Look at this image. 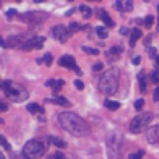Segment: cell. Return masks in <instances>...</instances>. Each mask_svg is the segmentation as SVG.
Masks as SVG:
<instances>
[{
    "instance_id": "1",
    "label": "cell",
    "mask_w": 159,
    "mask_h": 159,
    "mask_svg": "<svg viewBox=\"0 0 159 159\" xmlns=\"http://www.w3.org/2000/svg\"><path fill=\"white\" fill-rule=\"evenodd\" d=\"M60 125L68 133L77 137L90 135L91 129L88 123L77 114L71 112H63L58 116Z\"/></svg>"
},
{
    "instance_id": "2",
    "label": "cell",
    "mask_w": 159,
    "mask_h": 159,
    "mask_svg": "<svg viewBox=\"0 0 159 159\" xmlns=\"http://www.w3.org/2000/svg\"><path fill=\"white\" fill-rule=\"evenodd\" d=\"M120 71L117 67H111L106 70L102 75L99 81V89L105 95L114 94L119 86Z\"/></svg>"
},
{
    "instance_id": "3",
    "label": "cell",
    "mask_w": 159,
    "mask_h": 159,
    "mask_svg": "<svg viewBox=\"0 0 159 159\" xmlns=\"http://www.w3.org/2000/svg\"><path fill=\"white\" fill-rule=\"evenodd\" d=\"M1 89L7 98L14 102H22L29 98L26 89L20 84L14 83L11 80H5L1 83Z\"/></svg>"
},
{
    "instance_id": "4",
    "label": "cell",
    "mask_w": 159,
    "mask_h": 159,
    "mask_svg": "<svg viewBox=\"0 0 159 159\" xmlns=\"http://www.w3.org/2000/svg\"><path fill=\"white\" fill-rule=\"evenodd\" d=\"M48 142L47 140L35 138L28 140L23 147V152L29 159H39L46 152Z\"/></svg>"
},
{
    "instance_id": "5",
    "label": "cell",
    "mask_w": 159,
    "mask_h": 159,
    "mask_svg": "<svg viewBox=\"0 0 159 159\" xmlns=\"http://www.w3.org/2000/svg\"><path fill=\"white\" fill-rule=\"evenodd\" d=\"M122 135L117 132H109L106 136V147L109 159H121Z\"/></svg>"
},
{
    "instance_id": "6",
    "label": "cell",
    "mask_w": 159,
    "mask_h": 159,
    "mask_svg": "<svg viewBox=\"0 0 159 159\" xmlns=\"http://www.w3.org/2000/svg\"><path fill=\"white\" fill-rule=\"evenodd\" d=\"M153 119V114L150 112H143L136 116L130 124V131L133 134H140L143 132Z\"/></svg>"
},
{
    "instance_id": "7",
    "label": "cell",
    "mask_w": 159,
    "mask_h": 159,
    "mask_svg": "<svg viewBox=\"0 0 159 159\" xmlns=\"http://www.w3.org/2000/svg\"><path fill=\"white\" fill-rule=\"evenodd\" d=\"M49 17V14L43 11H29L18 15V19L29 24L37 25L44 22Z\"/></svg>"
},
{
    "instance_id": "8",
    "label": "cell",
    "mask_w": 159,
    "mask_h": 159,
    "mask_svg": "<svg viewBox=\"0 0 159 159\" xmlns=\"http://www.w3.org/2000/svg\"><path fill=\"white\" fill-rule=\"evenodd\" d=\"M52 37L56 40L61 43H65L70 38L73 33L71 32L68 27H66L62 24H58L53 26L50 30Z\"/></svg>"
},
{
    "instance_id": "9",
    "label": "cell",
    "mask_w": 159,
    "mask_h": 159,
    "mask_svg": "<svg viewBox=\"0 0 159 159\" xmlns=\"http://www.w3.org/2000/svg\"><path fill=\"white\" fill-rule=\"evenodd\" d=\"M58 63L60 66L73 70L78 76L83 75L81 68L78 66L75 58L71 55H63L59 58Z\"/></svg>"
},
{
    "instance_id": "10",
    "label": "cell",
    "mask_w": 159,
    "mask_h": 159,
    "mask_svg": "<svg viewBox=\"0 0 159 159\" xmlns=\"http://www.w3.org/2000/svg\"><path fill=\"white\" fill-rule=\"evenodd\" d=\"M47 38L43 35H35L27 39L22 48L25 51H30L33 49L40 50L43 47V42Z\"/></svg>"
},
{
    "instance_id": "11",
    "label": "cell",
    "mask_w": 159,
    "mask_h": 159,
    "mask_svg": "<svg viewBox=\"0 0 159 159\" xmlns=\"http://www.w3.org/2000/svg\"><path fill=\"white\" fill-rule=\"evenodd\" d=\"M96 16L104 22L107 27L113 28L116 25V22L112 20L109 12L104 8L101 7L98 9V10H96Z\"/></svg>"
},
{
    "instance_id": "12",
    "label": "cell",
    "mask_w": 159,
    "mask_h": 159,
    "mask_svg": "<svg viewBox=\"0 0 159 159\" xmlns=\"http://www.w3.org/2000/svg\"><path fill=\"white\" fill-rule=\"evenodd\" d=\"M147 140L150 143H155L159 140V125H155L148 129L146 134Z\"/></svg>"
},
{
    "instance_id": "13",
    "label": "cell",
    "mask_w": 159,
    "mask_h": 159,
    "mask_svg": "<svg viewBox=\"0 0 159 159\" xmlns=\"http://www.w3.org/2000/svg\"><path fill=\"white\" fill-rule=\"evenodd\" d=\"M45 101L61 106L65 107H69L71 106L70 101L63 96H56L53 99H46Z\"/></svg>"
},
{
    "instance_id": "14",
    "label": "cell",
    "mask_w": 159,
    "mask_h": 159,
    "mask_svg": "<svg viewBox=\"0 0 159 159\" xmlns=\"http://www.w3.org/2000/svg\"><path fill=\"white\" fill-rule=\"evenodd\" d=\"M142 35V30L137 28V27H134L132 30L131 32V35L130 37V40H129V45L133 48L135 46V43L136 41L140 39Z\"/></svg>"
},
{
    "instance_id": "15",
    "label": "cell",
    "mask_w": 159,
    "mask_h": 159,
    "mask_svg": "<svg viewBox=\"0 0 159 159\" xmlns=\"http://www.w3.org/2000/svg\"><path fill=\"white\" fill-rule=\"evenodd\" d=\"M26 109L32 114H35L37 112L40 114H43L45 112V109L43 107L40 106L37 102H30L27 104L26 106Z\"/></svg>"
},
{
    "instance_id": "16",
    "label": "cell",
    "mask_w": 159,
    "mask_h": 159,
    "mask_svg": "<svg viewBox=\"0 0 159 159\" xmlns=\"http://www.w3.org/2000/svg\"><path fill=\"white\" fill-rule=\"evenodd\" d=\"M88 27V24H81L77 22H71L68 24V29L71 32L73 33L78 32L80 30H86Z\"/></svg>"
},
{
    "instance_id": "17",
    "label": "cell",
    "mask_w": 159,
    "mask_h": 159,
    "mask_svg": "<svg viewBox=\"0 0 159 159\" xmlns=\"http://www.w3.org/2000/svg\"><path fill=\"white\" fill-rule=\"evenodd\" d=\"M138 81H139V86L140 91L142 93H145L147 90V83L145 80V74L143 71H141L137 75Z\"/></svg>"
},
{
    "instance_id": "18",
    "label": "cell",
    "mask_w": 159,
    "mask_h": 159,
    "mask_svg": "<svg viewBox=\"0 0 159 159\" xmlns=\"http://www.w3.org/2000/svg\"><path fill=\"white\" fill-rule=\"evenodd\" d=\"M48 140L50 143L58 148H66L67 147V143L58 137L52 136Z\"/></svg>"
},
{
    "instance_id": "19",
    "label": "cell",
    "mask_w": 159,
    "mask_h": 159,
    "mask_svg": "<svg viewBox=\"0 0 159 159\" xmlns=\"http://www.w3.org/2000/svg\"><path fill=\"white\" fill-rule=\"evenodd\" d=\"M104 106L106 107L109 110L116 111L120 107V104L117 101H111V100L106 99L105 101H104Z\"/></svg>"
},
{
    "instance_id": "20",
    "label": "cell",
    "mask_w": 159,
    "mask_h": 159,
    "mask_svg": "<svg viewBox=\"0 0 159 159\" xmlns=\"http://www.w3.org/2000/svg\"><path fill=\"white\" fill-rule=\"evenodd\" d=\"M79 10L82 12L83 17L84 19H88L92 15V10L91 7H89L86 4H80L79 6Z\"/></svg>"
},
{
    "instance_id": "21",
    "label": "cell",
    "mask_w": 159,
    "mask_h": 159,
    "mask_svg": "<svg viewBox=\"0 0 159 159\" xmlns=\"http://www.w3.org/2000/svg\"><path fill=\"white\" fill-rule=\"evenodd\" d=\"M98 36L102 39H106L108 37V31L103 26H97L95 29Z\"/></svg>"
},
{
    "instance_id": "22",
    "label": "cell",
    "mask_w": 159,
    "mask_h": 159,
    "mask_svg": "<svg viewBox=\"0 0 159 159\" xmlns=\"http://www.w3.org/2000/svg\"><path fill=\"white\" fill-rule=\"evenodd\" d=\"M65 84V81L63 79H58L57 80H55L53 85L52 86L53 94H56L59 92Z\"/></svg>"
},
{
    "instance_id": "23",
    "label": "cell",
    "mask_w": 159,
    "mask_h": 159,
    "mask_svg": "<svg viewBox=\"0 0 159 159\" xmlns=\"http://www.w3.org/2000/svg\"><path fill=\"white\" fill-rule=\"evenodd\" d=\"M43 59V62H45V64L47 66H50L53 60V57L51 53L50 52H46L43 54V57H42Z\"/></svg>"
},
{
    "instance_id": "24",
    "label": "cell",
    "mask_w": 159,
    "mask_h": 159,
    "mask_svg": "<svg viewBox=\"0 0 159 159\" xmlns=\"http://www.w3.org/2000/svg\"><path fill=\"white\" fill-rule=\"evenodd\" d=\"M124 51V48L118 45H114L109 48V53L112 55H120Z\"/></svg>"
},
{
    "instance_id": "25",
    "label": "cell",
    "mask_w": 159,
    "mask_h": 159,
    "mask_svg": "<svg viewBox=\"0 0 159 159\" xmlns=\"http://www.w3.org/2000/svg\"><path fill=\"white\" fill-rule=\"evenodd\" d=\"M81 48L84 52H85L88 54H90V55H98L100 53L99 50L98 48H93L91 47H88V46L84 45L81 47Z\"/></svg>"
},
{
    "instance_id": "26",
    "label": "cell",
    "mask_w": 159,
    "mask_h": 159,
    "mask_svg": "<svg viewBox=\"0 0 159 159\" xmlns=\"http://www.w3.org/2000/svg\"><path fill=\"white\" fill-rule=\"evenodd\" d=\"M11 159H29L23 152H14L9 155Z\"/></svg>"
},
{
    "instance_id": "27",
    "label": "cell",
    "mask_w": 159,
    "mask_h": 159,
    "mask_svg": "<svg viewBox=\"0 0 159 159\" xmlns=\"http://www.w3.org/2000/svg\"><path fill=\"white\" fill-rule=\"evenodd\" d=\"M145 151L142 149L139 150L135 153H131L129 155V159H141L145 155Z\"/></svg>"
},
{
    "instance_id": "28",
    "label": "cell",
    "mask_w": 159,
    "mask_h": 159,
    "mask_svg": "<svg viewBox=\"0 0 159 159\" xmlns=\"http://www.w3.org/2000/svg\"><path fill=\"white\" fill-rule=\"evenodd\" d=\"M0 142H1V145L3 147V148L6 150L8 151V150H10L11 149V144L7 142V140L6 139V137H4L2 135H1Z\"/></svg>"
},
{
    "instance_id": "29",
    "label": "cell",
    "mask_w": 159,
    "mask_h": 159,
    "mask_svg": "<svg viewBox=\"0 0 159 159\" xmlns=\"http://www.w3.org/2000/svg\"><path fill=\"white\" fill-rule=\"evenodd\" d=\"M133 9V1H123V11L131 12Z\"/></svg>"
},
{
    "instance_id": "30",
    "label": "cell",
    "mask_w": 159,
    "mask_h": 159,
    "mask_svg": "<svg viewBox=\"0 0 159 159\" xmlns=\"http://www.w3.org/2000/svg\"><path fill=\"white\" fill-rule=\"evenodd\" d=\"M154 21V17L153 15H148L146 16L144 20L145 26L147 29H149L152 27Z\"/></svg>"
},
{
    "instance_id": "31",
    "label": "cell",
    "mask_w": 159,
    "mask_h": 159,
    "mask_svg": "<svg viewBox=\"0 0 159 159\" xmlns=\"http://www.w3.org/2000/svg\"><path fill=\"white\" fill-rule=\"evenodd\" d=\"M150 79L153 83H159V70H155V71H153L151 73Z\"/></svg>"
},
{
    "instance_id": "32",
    "label": "cell",
    "mask_w": 159,
    "mask_h": 159,
    "mask_svg": "<svg viewBox=\"0 0 159 159\" xmlns=\"http://www.w3.org/2000/svg\"><path fill=\"white\" fill-rule=\"evenodd\" d=\"M144 104H145V101L143 98H140L137 99L134 102V107L135 110L137 111H140L142 109L143 106H144Z\"/></svg>"
},
{
    "instance_id": "33",
    "label": "cell",
    "mask_w": 159,
    "mask_h": 159,
    "mask_svg": "<svg viewBox=\"0 0 159 159\" xmlns=\"http://www.w3.org/2000/svg\"><path fill=\"white\" fill-rule=\"evenodd\" d=\"M113 7L118 11H123V1H116L114 4Z\"/></svg>"
},
{
    "instance_id": "34",
    "label": "cell",
    "mask_w": 159,
    "mask_h": 159,
    "mask_svg": "<svg viewBox=\"0 0 159 159\" xmlns=\"http://www.w3.org/2000/svg\"><path fill=\"white\" fill-rule=\"evenodd\" d=\"M74 84L75 85V86L76 87V88L79 90H83L84 88V83L81 81L80 80H78V79H76L73 82Z\"/></svg>"
},
{
    "instance_id": "35",
    "label": "cell",
    "mask_w": 159,
    "mask_h": 159,
    "mask_svg": "<svg viewBox=\"0 0 159 159\" xmlns=\"http://www.w3.org/2000/svg\"><path fill=\"white\" fill-rule=\"evenodd\" d=\"M103 67H104L103 63L101 61H98L93 65V70L95 71H101V70H102Z\"/></svg>"
},
{
    "instance_id": "36",
    "label": "cell",
    "mask_w": 159,
    "mask_h": 159,
    "mask_svg": "<svg viewBox=\"0 0 159 159\" xmlns=\"http://www.w3.org/2000/svg\"><path fill=\"white\" fill-rule=\"evenodd\" d=\"M157 49L155 47H150L148 48V55L151 59H153L157 57Z\"/></svg>"
},
{
    "instance_id": "37",
    "label": "cell",
    "mask_w": 159,
    "mask_h": 159,
    "mask_svg": "<svg viewBox=\"0 0 159 159\" xmlns=\"http://www.w3.org/2000/svg\"><path fill=\"white\" fill-rule=\"evenodd\" d=\"M17 13V9L15 8H10L6 12V15L9 17H12L14 15L16 14Z\"/></svg>"
},
{
    "instance_id": "38",
    "label": "cell",
    "mask_w": 159,
    "mask_h": 159,
    "mask_svg": "<svg viewBox=\"0 0 159 159\" xmlns=\"http://www.w3.org/2000/svg\"><path fill=\"white\" fill-rule=\"evenodd\" d=\"M54 159H66V158L63 152L57 151L54 155Z\"/></svg>"
},
{
    "instance_id": "39",
    "label": "cell",
    "mask_w": 159,
    "mask_h": 159,
    "mask_svg": "<svg viewBox=\"0 0 159 159\" xmlns=\"http://www.w3.org/2000/svg\"><path fill=\"white\" fill-rule=\"evenodd\" d=\"M130 29L127 27H124V26H122L119 29V33L120 34H122V35H128L129 33H130Z\"/></svg>"
},
{
    "instance_id": "40",
    "label": "cell",
    "mask_w": 159,
    "mask_h": 159,
    "mask_svg": "<svg viewBox=\"0 0 159 159\" xmlns=\"http://www.w3.org/2000/svg\"><path fill=\"white\" fill-rule=\"evenodd\" d=\"M141 61V57L140 55L137 56L135 57H134V58L132 59V63L134 65V66H138Z\"/></svg>"
},
{
    "instance_id": "41",
    "label": "cell",
    "mask_w": 159,
    "mask_h": 159,
    "mask_svg": "<svg viewBox=\"0 0 159 159\" xmlns=\"http://www.w3.org/2000/svg\"><path fill=\"white\" fill-rule=\"evenodd\" d=\"M0 109L1 112H5L8 109V105L7 103L2 100L0 102Z\"/></svg>"
},
{
    "instance_id": "42",
    "label": "cell",
    "mask_w": 159,
    "mask_h": 159,
    "mask_svg": "<svg viewBox=\"0 0 159 159\" xmlns=\"http://www.w3.org/2000/svg\"><path fill=\"white\" fill-rule=\"evenodd\" d=\"M151 40H152V37L150 35H148V36H147L143 40L144 45L145 46H148L151 43Z\"/></svg>"
},
{
    "instance_id": "43",
    "label": "cell",
    "mask_w": 159,
    "mask_h": 159,
    "mask_svg": "<svg viewBox=\"0 0 159 159\" xmlns=\"http://www.w3.org/2000/svg\"><path fill=\"white\" fill-rule=\"evenodd\" d=\"M55 81V79H53V78L49 79V80H48L45 83L44 85L46 86H50V87H52V86L53 85Z\"/></svg>"
},
{
    "instance_id": "44",
    "label": "cell",
    "mask_w": 159,
    "mask_h": 159,
    "mask_svg": "<svg viewBox=\"0 0 159 159\" xmlns=\"http://www.w3.org/2000/svg\"><path fill=\"white\" fill-rule=\"evenodd\" d=\"M153 98L155 100H158L159 99V86L157 87L155 90Z\"/></svg>"
},
{
    "instance_id": "45",
    "label": "cell",
    "mask_w": 159,
    "mask_h": 159,
    "mask_svg": "<svg viewBox=\"0 0 159 159\" xmlns=\"http://www.w3.org/2000/svg\"><path fill=\"white\" fill-rule=\"evenodd\" d=\"M75 12V8H71L70 9H68L65 14V15L66 16H70L73 14V13Z\"/></svg>"
},
{
    "instance_id": "46",
    "label": "cell",
    "mask_w": 159,
    "mask_h": 159,
    "mask_svg": "<svg viewBox=\"0 0 159 159\" xmlns=\"http://www.w3.org/2000/svg\"><path fill=\"white\" fill-rule=\"evenodd\" d=\"M1 46L2 48H6L9 47L7 43L5 41H4V40H3L2 38L1 39Z\"/></svg>"
},
{
    "instance_id": "47",
    "label": "cell",
    "mask_w": 159,
    "mask_h": 159,
    "mask_svg": "<svg viewBox=\"0 0 159 159\" xmlns=\"http://www.w3.org/2000/svg\"><path fill=\"white\" fill-rule=\"evenodd\" d=\"M36 62L37 63V64H38V65H41V64H42V63L43 62L42 58H37V59H36Z\"/></svg>"
},
{
    "instance_id": "48",
    "label": "cell",
    "mask_w": 159,
    "mask_h": 159,
    "mask_svg": "<svg viewBox=\"0 0 159 159\" xmlns=\"http://www.w3.org/2000/svg\"><path fill=\"white\" fill-rule=\"evenodd\" d=\"M155 61H156V63L159 65V55H157V57H155Z\"/></svg>"
},
{
    "instance_id": "49",
    "label": "cell",
    "mask_w": 159,
    "mask_h": 159,
    "mask_svg": "<svg viewBox=\"0 0 159 159\" xmlns=\"http://www.w3.org/2000/svg\"><path fill=\"white\" fill-rule=\"evenodd\" d=\"M157 30L158 32H159V13H158V24L157 26Z\"/></svg>"
},
{
    "instance_id": "50",
    "label": "cell",
    "mask_w": 159,
    "mask_h": 159,
    "mask_svg": "<svg viewBox=\"0 0 159 159\" xmlns=\"http://www.w3.org/2000/svg\"><path fill=\"white\" fill-rule=\"evenodd\" d=\"M0 159H6L2 153H1V154H0Z\"/></svg>"
},
{
    "instance_id": "51",
    "label": "cell",
    "mask_w": 159,
    "mask_h": 159,
    "mask_svg": "<svg viewBox=\"0 0 159 159\" xmlns=\"http://www.w3.org/2000/svg\"><path fill=\"white\" fill-rule=\"evenodd\" d=\"M157 11H158V12L159 13V3L157 5Z\"/></svg>"
}]
</instances>
